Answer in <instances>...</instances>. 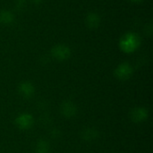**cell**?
Instances as JSON below:
<instances>
[{"label": "cell", "mask_w": 153, "mask_h": 153, "mask_svg": "<svg viewBox=\"0 0 153 153\" xmlns=\"http://www.w3.org/2000/svg\"><path fill=\"white\" fill-rule=\"evenodd\" d=\"M134 73V69L132 67V65L129 63H121L116 69L114 72L115 76L120 80V81H126L129 78L132 77Z\"/></svg>", "instance_id": "3957f363"}, {"label": "cell", "mask_w": 153, "mask_h": 153, "mask_svg": "<svg viewBox=\"0 0 153 153\" xmlns=\"http://www.w3.org/2000/svg\"><path fill=\"white\" fill-rule=\"evenodd\" d=\"M18 91L22 97L25 99H30L35 93V87L30 82H22L19 84Z\"/></svg>", "instance_id": "52a82bcc"}, {"label": "cell", "mask_w": 153, "mask_h": 153, "mask_svg": "<svg viewBox=\"0 0 153 153\" xmlns=\"http://www.w3.org/2000/svg\"><path fill=\"white\" fill-rule=\"evenodd\" d=\"M52 56L58 61H65L71 56L70 48L65 45H56L51 49Z\"/></svg>", "instance_id": "277c9868"}, {"label": "cell", "mask_w": 153, "mask_h": 153, "mask_svg": "<svg viewBox=\"0 0 153 153\" xmlns=\"http://www.w3.org/2000/svg\"><path fill=\"white\" fill-rule=\"evenodd\" d=\"M140 45L141 38L135 32H128L125 34L119 41V47L125 53L134 52L140 47Z\"/></svg>", "instance_id": "6da1fadb"}, {"label": "cell", "mask_w": 153, "mask_h": 153, "mask_svg": "<svg viewBox=\"0 0 153 153\" xmlns=\"http://www.w3.org/2000/svg\"><path fill=\"white\" fill-rule=\"evenodd\" d=\"M50 144L48 141L39 140L35 145V153H49Z\"/></svg>", "instance_id": "30bf717a"}, {"label": "cell", "mask_w": 153, "mask_h": 153, "mask_svg": "<svg viewBox=\"0 0 153 153\" xmlns=\"http://www.w3.org/2000/svg\"><path fill=\"white\" fill-rule=\"evenodd\" d=\"M132 2H134V3H139V2H142L143 0H130Z\"/></svg>", "instance_id": "7c38bea8"}, {"label": "cell", "mask_w": 153, "mask_h": 153, "mask_svg": "<svg viewBox=\"0 0 153 153\" xmlns=\"http://www.w3.org/2000/svg\"><path fill=\"white\" fill-rule=\"evenodd\" d=\"M60 111L65 117L72 118L77 114V107L72 100H66L62 102L60 106Z\"/></svg>", "instance_id": "8992f818"}, {"label": "cell", "mask_w": 153, "mask_h": 153, "mask_svg": "<svg viewBox=\"0 0 153 153\" xmlns=\"http://www.w3.org/2000/svg\"><path fill=\"white\" fill-rule=\"evenodd\" d=\"M13 20V15L9 11L4 10V11L0 12V22L1 23L8 24V23H11Z\"/></svg>", "instance_id": "8fae6325"}, {"label": "cell", "mask_w": 153, "mask_h": 153, "mask_svg": "<svg viewBox=\"0 0 153 153\" xmlns=\"http://www.w3.org/2000/svg\"><path fill=\"white\" fill-rule=\"evenodd\" d=\"M100 19L99 15L95 13H89L85 19V23H86L87 27H89L90 29L97 28L100 24Z\"/></svg>", "instance_id": "9c48e42d"}, {"label": "cell", "mask_w": 153, "mask_h": 153, "mask_svg": "<svg viewBox=\"0 0 153 153\" xmlns=\"http://www.w3.org/2000/svg\"><path fill=\"white\" fill-rule=\"evenodd\" d=\"M34 117L31 114L22 113L14 119V124L21 130H29L34 126Z\"/></svg>", "instance_id": "7a4b0ae2"}, {"label": "cell", "mask_w": 153, "mask_h": 153, "mask_svg": "<svg viewBox=\"0 0 153 153\" xmlns=\"http://www.w3.org/2000/svg\"><path fill=\"white\" fill-rule=\"evenodd\" d=\"M130 118L134 123H143L149 118V110L143 107H136L131 109Z\"/></svg>", "instance_id": "5b68a950"}, {"label": "cell", "mask_w": 153, "mask_h": 153, "mask_svg": "<svg viewBox=\"0 0 153 153\" xmlns=\"http://www.w3.org/2000/svg\"><path fill=\"white\" fill-rule=\"evenodd\" d=\"M81 136L82 140L86 142H92L94 140H97L99 137V132L97 129L92 127H87L82 131Z\"/></svg>", "instance_id": "ba28073f"}]
</instances>
